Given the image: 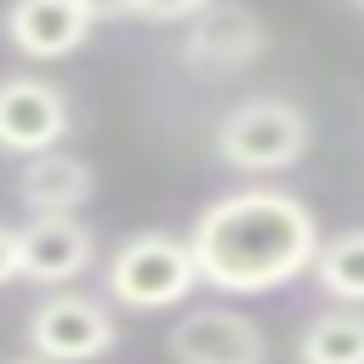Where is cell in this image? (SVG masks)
<instances>
[{"label": "cell", "instance_id": "cell-1", "mask_svg": "<svg viewBox=\"0 0 364 364\" xmlns=\"http://www.w3.org/2000/svg\"><path fill=\"white\" fill-rule=\"evenodd\" d=\"M199 279L222 296H267L313 273L324 239L307 199L284 188H233L210 199L188 228Z\"/></svg>", "mask_w": 364, "mask_h": 364}, {"label": "cell", "instance_id": "cell-2", "mask_svg": "<svg viewBox=\"0 0 364 364\" xmlns=\"http://www.w3.org/2000/svg\"><path fill=\"white\" fill-rule=\"evenodd\" d=\"M313 119L290 97H250L216 119V159L245 176H273L307 159Z\"/></svg>", "mask_w": 364, "mask_h": 364}, {"label": "cell", "instance_id": "cell-3", "mask_svg": "<svg viewBox=\"0 0 364 364\" xmlns=\"http://www.w3.org/2000/svg\"><path fill=\"white\" fill-rule=\"evenodd\" d=\"M108 296L119 307H136V313H159V307H176L193 296L199 279V262H193V245L176 239V233H131L114 256H108Z\"/></svg>", "mask_w": 364, "mask_h": 364}, {"label": "cell", "instance_id": "cell-4", "mask_svg": "<svg viewBox=\"0 0 364 364\" xmlns=\"http://www.w3.org/2000/svg\"><path fill=\"white\" fill-rule=\"evenodd\" d=\"M114 341H119V324L97 296L57 290L28 313V353L46 364H91Z\"/></svg>", "mask_w": 364, "mask_h": 364}, {"label": "cell", "instance_id": "cell-5", "mask_svg": "<svg viewBox=\"0 0 364 364\" xmlns=\"http://www.w3.org/2000/svg\"><path fill=\"white\" fill-rule=\"evenodd\" d=\"M262 51H267V23L239 0H216L182 34V63L193 74H216V80L245 74L250 63H262Z\"/></svg>", "mask_w": 364, "mask_h": 364}, {"label": "cell", "instance_id": "cell-6", "mask_svg": "<svg viewBox=\"0 0 364 364\" xmlns=\"http://www.w3.org/2000/svg\"><path fill=\"white\" fill-rule=\"evenodd\" d=\"M68 136V97L63 85L40 74H6L0 80V154L40 159Z\"/></svg>", "mask_w": 364, "mask_h": 364}, {"label": "cell", "instance_id": "cell-7", "mask_svg": "<svg viewBox=\"0 0 364 364\" xmlns=\"http://www.w3.org/2000/svg\"><path fill=\"white\" fill-rule=\"evenodd\" d=\"M165 353L176 364H262L267 358V336L239 307H199V313L171 324Z\"/></svg>", "mask_w": 364, "mask_h": 364}, {"label": "cell", "instance_id": "cell-8", "mask_svg": "<svg viewBox=\"0 0 364 364\" xmlns=\"http://www.w3.org/2000/svg\"><path fill=\"white\" fill-rule=\"evenodd\" d=\"M91 23L97 17L85 11V0H11L6 6V40L34 63H57L80 51Z\"/></svg>", "mask_w": 364, "mask_h": 364}, {"label": "cell", "instance_id": "cell-9", "mask_svg": "<svg viewBox=\"0 0 364 364\" xmlns=\"http://www.w3.org/2000/svg\"><path fill=\"white\" fill-rule=\"evenodd\" d=\"M97 256V233L80 216H28L23 228V279L28 284H74Z\"/></svg>", "mask_w": 364, "mask_h": 364}, {"label": "cell", "instance_id": "cell-10", "mask_svg": "<svg viewBox=\"0 0 364 364\" xmlns=\"http://www.w3.org/2000/svg\"><path fill=\"white\" fill-rule=\"evenodd\" d=\"M91 193H97L91 165L80 154H63V148L28 159L23 176H17V199H23L28 216H80L91 205Z\"/></svg>", "mask_w": 364, "mask_h": 364}, {"label": "cell", "instance_id": "cell-11", "mask_svg": "<svg viewBox=\"0 0 364 364\" xmlns=\"http://www.w3.org/2000/svg\"><path fill=\"white\" fill-rule=\"evenodd\" d=\"M296 364H364V307H330L301 324Z\"/></svg>", "mask_w": 364, "mask_h": 364}, {"label": "cell", "instance_id": "cell-12", "mask_svg": "<svg viewBox=\"0 0 364 364\" xmlns=\"http://www.w3.org/2000/svg\"><path fill=\"white\" fill-rule=\"evenodd\" d=\"M313 279H318L336 301L364 307V228H347V233L324 239V250H318V262H313Z\"/></svg>", "mask_w": 364, "mask_h": 364}, {"label": "cell", "instance_id": "cell-13", "mask_svg": "<svg viewBox=\"0 0 364 364\" xmlns=\"http://www.w3.org/2000/svg\"><path fill=\"white\" fill-rule=\"evenodd\" d=\"M216 0H136L142 23H193L199 11H210Z\"/></svg>", "mask_w": 364, "mask_h": 364}, {"label": "cell", "instance_id": "cell-14", "mask_svg": "<svg viewBox=\"0 0 364 364\" xmlns=\"http://www.w3.org/2000/svg\"><path fill=\"white\" fill-rule=\"evenodd\" d=\"M23 279V228H0V284Z\"/></svg>", "mask_w": 364, "mask_h": 364}, {"label": "cell", "instance_id": "cell-15", "mask_svg": "<svg viewBox=\"0 0 364 364\" xmlns=\"http://www.w3.org/2000/svg\"><path fill=\"white\" fill-rule=\"evenodd\" d=\"M85 11L97 23H119V17H136V0H85Z\"/></svg>", "mask_w": 364, "mask_h": 364}, {"label": "cell", "instance_id": "cell-16", "mask_svg": "<svg viewBox=\"0 0 364 364\" xmlns=\"http://www.w3.org/2000/svg\"><path fill=\"white\" fill-rule=\"evenodd\" d=\"M6 364H46V358H34V353H28V358H6Z\"/></svg>", "mask_w": 364, "mask_h": 364}, {"label": "cell", "instance_id": "cell-17", "mask_svg": "<svg viewBox=\"0 0 364 364\" xmlns=\"http://www.w3.org/2000/svg\"><path fill=\"white\" fill-rule=\"evenodd\" d=\"M353 6H364V0H353Z\"/></svg>", "mask_w": 364, "mask_h": 364}]
</instances>
